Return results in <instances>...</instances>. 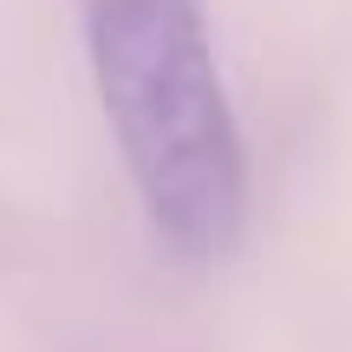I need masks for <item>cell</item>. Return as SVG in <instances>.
<instances>
[{
	"instance_id": "6da1fadb",
	"label": "cell",
	"mask_w": 352,
	"mask_h": 352,
	"mask_svg": "<svg viewBox=\"0 0 352 352\" xmlns=\"http://www.w3.org/2000/svg\"><path fill=\"white\" fill-rule=\"evenodd\" d=\"M78 20L151 228L189 261H222L241 241L248 164L202 0H78Z\"/></svg>"
}]
</instances>
